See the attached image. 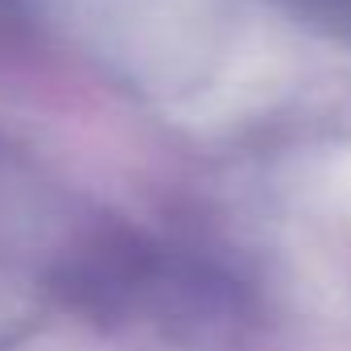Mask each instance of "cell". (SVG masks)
Returning a JSON list of instances; mask_svg holds the SVG:
<instances>
[{"mask_svg":"<svg viewBox=\"0 0 351 351\" xmlns=\"http://www.w3.org/2000/svg\"><path fill=\"white\" fill-rule=\"evenodd\" d=\"M326 186H330V199H335L339 207H347V211H351V149H347L343 157H335V161H330Z\"/></svg>","mask_w":351,"mask_h":351,"instance_id":"cell-1","label":"cell"}]
</instances>
